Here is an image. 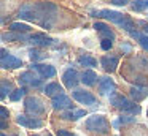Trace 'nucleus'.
I'll list each match as a JSON object with an SVG mask.
<instances>
[{
    "instance_id": "a878e982",
    "label": "nucleus",
    "mask_w": 148,
    "mask_h": 136,
    "mask_svg": "<svg viewBox=\"0 0 148 136\" xmlns=\"http://www.w3.org/2000/svg\"><path fill=\"white\" fill-rule=\"evenodd\" d=\"M131 8L134 9V11L140 13V11H143L145 8H148V2L147 0H134V2H131Z\"/></svg>"
},
{
    "instance_id": "c756f323",
    "label": "nucleus",
    "mask_w": 148,
    "mask_h": 136,
    "mask_svg": "<svg viewBox=\"0 0 148 136\" xmlns=\"http://www.w3.org/2000/svg\"><path fill=\"white\" fill-rule=\"evenodd\" d=\"M132 122H135V117H132V116H121L118 119V122H115V125H118V123H132Z\"/></svg>"
},
{
    "instance_id": "f8f14e48",
    "label": "nucleus",
    "mask_w": 148,
    "mask_h": 136,
    "mask_svg": "<svg viewBox=\"0 0 148 136\" xmlns=\"http://www.w3.org/2000/svg\"><path fill=\"white\" fill-rule=\"evenodd\" d=\"M32 68L40 73L42 78H54L56 68L53 65H45V63H32Z\"/></svg>"
},
{
    "instance_id": "4468645a",
    "label": "nucleus",
    "mask_w": 148,
    "mask_h": 136,
    "mask_svg": "<svg viewBox=\"0 0 148 136\" xmlns=\"http://www.w3.org/2000/svg\"><path fill=\"white\" fill-rule=\"evenodd\" d=\"M19 82L21 84H27V85H32V87H40L42 84V79L37 78L32 71H24L23 74L19 76Z\"/></svg>"
},
{
    "instance_id": "f704fd0d",
    "label": "nucleus",
    "mask_w": 148,
    "mask_h": 136,
    "mask_svg": "<svg viewBox=\"0 0 148 136\" xmlns=\"http://www.w3.org/2000/svg\"><path fill=\"white\" fill-rule=\"evenodd\" d=\"M121 49L124 51V52H129V51H131V46H129V44H124V46H121Z\"/></svg>"
},
{
    "instance_id": "6ab92c4d",
    "label": "nucleus",
    "mask_w": 148,
    "mask_h": 136,
    "mask_svg": "<svg viewBox=\"0 0 148 136\" xmlns=\"http://www.w3.org/2000/svg\"><path fill=\"white\" fill-rule=\"evenodd\" d=\"M84 116H86L84 109H69L65 112H62V119L64 120H78Z\"/></svg>"
},
{
    "instance_id": "f257e3e1",
    "label": "nucleus",
    "mask_w": 148,
    "mask_h": 136,
    "mask_svg": "<svg viewBox=\"0 0 148 136\" xmlns=\"http://www.w3.org/2000/svg\"><path fill=\"white\" fill-rule=\"evenodd\" d=\"M18 16L43 28H51L58 18V6L51 2H27L19 8Z\"/></svg>"
},
{
    "instance_id": "e433bc0d",
    "label": "nucleus",
    "mask_w": 148,
    "mask_h": 136,
    "mask_svg": "<svg viewBox=\"0 0 148 136\" xmlns=\"http://www.w3.org/2000/svg\"><path fill=\"white\" fill-rule=\"evenodd\" d=\"M2 136H7V135H3V133H2ZM13 136H16V135H13Z\"/></svg>"
},
{
    "instance_id": "423d86ee",
    "label": "nucleus",
    "mask_w": 148,
    "mask_h": 136,
    "mask_svg": "<svg viewBox=\"0 0 148 136\" xmlns=\"http://www.w3.org/2000/svg\"><path fill=\"white\" fill-rule=\"evenodd\" d=\"M72 97H73V100H77L81 104H88V106H96V104H99L97 103V98L91 92L83 90V89H75L72 92Z\"/></svg>"
},
{
    "instance_id": "ddd939ff",
    "label": "nucleus",
    "mask_w": 148,
    "mask_h": 136,
    "mask_svg": "<svg viewBox=\"0 0 148 136\" xmlns=\"http://www.w3.org/2000/svg\"><path fill=\"white\" fill-rule=\"evenodd\" d=\"M118 63H119V60H118V57H115V55H103L102 59H100L102 68L105 70V71H110V73H113L118 68Z\"/></svg>"
},
{
    "instance_id": "20e7f679",
    "label": "nucleus",
    "mask_w": 148,
    "mask_h": 136,
    "mask_svg": "<svg viewBox=\"0 0 148 136\" xmlns=\"http://www.w3.org/2000/svg\"><path fill=\"white\" fill-rule=\"evenodd\" d=\"M24 108H26V111L29 114H32L34 117L45 112V103H43L38 97H27L26 101H24Z\"/></svg>"
},
{
    "instance_id": "4be33fe9",
    "label": "nucleus",
    "mask_w": 148,
    "mask_h": 136,
    "mask_svg": "<svg viewBox=\"0 0 148 136\" xmlns=\"http://www.w3.org/2000/svg\"><path fill=\"white\" fill-rule=\"evenodd\" d=\"M78 63H80L81 66H88V68H94V66L97 65V60L94 59V57H91L89 54H84V55H81L80 59H78Z\"/></svg>"
},
{
    "instance_id": "c9c22d12",
    "label": "nucleus",
    "mask_w": 148,
    "mask_h": 136,
    "mask_svg": "<svg viewBox=\"0 0 148 136\" xmlns=\"http://www.w3.org/2000/svg\"><path fill=\"white\" fill-rule=\"evenodd\" d=\"M145 32H147V35H148V25H145Z\"/></svg>"
},
{
    "instance_id": "7c9ffc66",
    "label": "nucleus",
    "mask_w": 148,
    "mask_h": 136,
    "mask_svg": "<svg viewBox=\"0 0 148 136\" xmlns=\"http://www.w3.org/2000/svg\"><path fill=\"white\" fill-rule=\"evenodd\" d=\"M100 47H102L103 51H110L113 47V41L107 40V38H102V41H100Z\"/></svg>"
},
{
    "instance_id": "412c9836",
    "label": "nucleus",
    "mask_w": 148,
    "mask_h": 136,
    "mask_svg": "<svg viewBox=\"0 0 148 136\" xmlns=\"http://www.w3.org/2000/svg\"><path fill=\"white\" fill-rule=\"evenodd\" d=\"M2 40L3 41H26L29 38L24 33H18V32H8V33H2Z\"/></svg>"
},
{
    "instance_id": "72a5a7b5",
    "label": "nucleus",
    "mask_w": 148,
    "mask_h": 136,
    "mask_svg": "<svg viewBox=\"0 0 148 136\" xmlns=\"http://www.w3.org/2000/svg\"><path fill=\"white\" fill-rule=\"evenodd\" d=\"M110 2H112L113 5H118V6H124V5H127V0H110Z\"/></svg>"
},
{
    "instance_id": "6e6552de",
    "label": "nucleus",
    "mask_w": 148,
    "mask_h": 136,
    "mask_svg": "<svg viewBox=\"0 0 148 136\" xmlns=\"http://www.w3.org/2000/svg\"><path fill=\"white\" fill-rule=\"evenodd\" d=\"M62 81H64V85L67 89H75L77 84L81 81L80 76H78V71L75 68H67L62 74Z\"/></svg>"
},
{
    "instance_id": "473e14b6",
    "label": "nucleus",
    "mask_w": 148,
    "mask_h": 136,
    "mask_svg": "<svg viewBox=\"0 0 148 136\" xmlns=\"http://www.w3.org/2000/svg\"><path fill=\"white\" fill-rule=\"evenodd\" d=\"M56 136H77V135L69 131V130H58V131H56Z\"/></svg>"
},
{
    "instance_id": "393cba45",
    "label": "nucleus",
    "mask_w": 148,
    "mask_h": 136,
    "mask_svg": "<svg viewBox=\"0 0 148 136\" xmlns=\"http://www.w3.org/2000/svg\"><path fill=\"white\" fill-rule=\"evenodd\" d=\"M13 92H14V90H13V85H11L8 81H5V79H3V81H2V85H0V98L3 100V98L7 97L8 93L11 95Z\"/></svg>"
},
{
    "instance_id": "4c0bfd02",
    "label": "nucleus",
    "mask_w": 148,
    "mask_h": 136,
    "mask_svg": "<svg viewBox=\"0 0 148 136\" xmlns=\"http://www.w3.org/2000/svg\"><path fill=\"white\" fill-rule=\"evenodd\" d=\"M30 136H37V135H30Z\"/></svg>"
},
{
    "instance_id": "5701e85b",
    "label": "nucleus",
    "mask_w": 148,
    "mask_h": 136,
    "mask_svg": "<svg viewBox=\"0 0 148 136\" xmlns=\"http://www.w3.org/2000/svg\"><path fill=\"white\" fill-rule=\"evenodd\" d=\"M132 38H135V40L138 41V44H140L142 47H143L145 51L148 52V35H143V33H138V32H132Z\"/></svg>"
},
{
    "instance_id": "b1692460",
    "label": "nucleus",
    "mask_w": 148,
    "mask_h": 136,
    "mask_svg": "<svg viewBox=\"0 0 148 136\" xmlns=\"http://www.w3.org/2000/svg\"><path fill=\"white\" fill-rule=\"evenodd\" d=\"M10 28H11V32H18V33H27V32H30V27L27 24H23V22H11Z\"/></svg>"
},
{
    "instance_id": "2eb2a0df",
    "label": "nucleus",
    "mask_w": 148,
    "mask_h": 136,
    "mask_svg": "<svg viewBox=\"0 0 148 136\" xmlns=\"http://www.w3.org/2000/svg\"><path fill=\"white\" fill-rule=\"evenodd\" d=\"M53 108L54 109H70L72 108V100L67 97V95H58V97L53 98Z\"/></svg>"
},
{
    "instance_id": "9b49d317",
    "label": "nucleus",
    "mask_w": 148,
    "mask_h": 136,
    "mask_svg": "<svg viewBox=\"0 0 148 136\" xmlns=\"http://www.w3.org/2000/svg\"><path fill=\"white\" fill-rule=\"evenodd\" d=\"M116 90V84L112 78H102L99 82V93L100 95H112Z\"/></svg>"
},
{
    "instance_id": "f3484780",
    "label": "nucleus",
    "mask_w": 148,
    "mask_h": 136,
    "mask_svg": "<svg viewBox=\"0 0 148 136\" xmlns=\"http://www.w3.org/2000/svg\"><path fill=\"white\" fill-rule=\"evenodd\" d=\"M131 97L134 98V101H142L148 97V87L145 85H135L131 89Z\"/></svg>"
},
{
    "instance_id": "dca6fc26",
    "label": "nucleus",
    "mask_w": 148,
    "mask_h": 136,
    "mask_svg": "<svg viewBox=\"0 0 148 136\" xmlns=\"http://www.w3.org/2000/svg\"><path fill=\"white\" fill-rule=\"evenodd\" d=\"M92 27L96 28V30L99 32L100 35H102V38H107V40H112V41H115L116 35H115V32H113L112 28L108 27V25L102 24V22H96V24H94Z\"/></svg>"
},
{
    "instance_id": "58836bf2",
    "label": "nucleus",
    "mask_w": 148,
    "mask_h": 136,
    "mask_svg": "<svg viewBox=\"0 0 148 136\" xmlns=\"http://www.w3.org/2000/svg\"><path fill=\"white\" fill-rule=\"evenodd\" d=\"M147 2H148V0H147Z\"/></svg>"
},
{
    "instance_id": "bb28decb",
    "label": "nucleus",
    "mask_w": 148,
    "mask_h": 136,
    "mask_svg": "<svg viewBox=\"0 0 148 136\" xmlns=\"http://www.w3.org/2000/svg\"><path fill=\"white\" fill-rule=\"evenodd\" d=\"M119 27L124 28V30L129 32V33H132V32H134V28H135V24H134V21H132L129 16H126V19L121 22V24H119Z\"/></svg>"
},
{
    "instance_id": "f03ea898",
    "label": "nucleus",
    "mask_w": 148,
    "mask_h": 136,
    "mask_svg": "<svg viewBox=\"0 0 148 136\" xmlns=\"http://www.w3.org/2000/svg\"><path fill=\"white\" fill-rule=\"evenodd\" d=\"M86 128L92 133H100V135H105L110 131V123L100 114H92L91 117L86 119Z\"/></svg>"
},
{
    "instance_id": "a211bd4d",
    "label": "nucleus",
    "mask_w": 148,
    "mask_h": 136,
    "mask_svg": "<svg viewBox=\"0 0 148 136\" xmlns=\"http://www.w3.org/2000/svg\"><path fill=\"white\" fill-rule=\"evenodd\" d=\"M62 92H64V89H62V85L59 82H49L45 87V93L48 97H53V98L58 97V95H62Z\"/></svg>"
},
{
    "instance_id": "c85d7f7f",
    "label": "nucleus",
    "mask_w": 148,
    "mask_h": 136,
    "mask_svg": "<svg viewBox=\"0 0 148 136\" xmlns=\"http://www.w3.org/2000/svg\"><path fill=\"white\" fill-rule=\"evenodd\" d=\"M29 57L34 60V63H35L37 60H42L45 55H43V54L40 52V51H37V49H30V51H29Z\"/></svg>"
},
{
    "instance_id": "9d476101",
    "label": "nucleus",
    "mask_w": 148,
    "mask_h": 136,
    "mask_svg": "<svg viewBox=\"0 0 148 136\" xmlns=\"http://www.w3.org/2000/svg\"><path fill=\"white\" fill-rule=\"evenodd\" d=\"M29 41L34 46H40V47H46L53 44V38H49L46 33H34L29 37Z\"/></svg>"
},
{
    "instance_id": "cd10ccee",
    "label": "nucleus",
    "mask_w": 148,
    "mask_h": 136,
    "mask_svg": "<svg viewBox=\"0 0 148 136\" xmlns=\"http://www.w3.org/2000/svg\"><path fill=\"white\" fill-rule=\"evenodd\" d=\"M24 97H26V89L21 87V89H16V90L10 95V100L11 101H19L21 98H24Z\"/></svg>"
},
{
    "instance_id": "7ed1b4c3",
    "label": "nucleus",
    "mask_w": 148,
    "mask_h": 136,
    "mask_svg": "<svg viewBox=\"0 0 148 136\" xmlns=\"http://www.w3.org/2000/svg\"><path fill=\"white\" fill-rule=\"evenodd\" d=\"M110 103H112L115 108H118V109L129 111V112H132V114H138V112H140V106L135 104L134 101L127 100V98L123 97V95H113V97L110 98Z\"/></svg>"
},
{
    "instance_id": "2f4dec72",
    "label": "nucleus",
    "mask_w": 148,
    "mask_h": 136,
    "mask_svg": "<svg viewBox=\"0 0 148 136\" xmlns=\"http://www.w3.org/2000/svg\"><path fill=\"white\" fill-rule=\"evenodd\" d=\"M8 116H10V112H8L7 108L0 106V119H2V122H5V120L8 119Z\"/></svg>"
},
{
    "instance_id": "0eeeda50",
    "label": "nucleus",
    "mask_w": 148,
    "mask_h": 136,
    "mask_svg": "<svg viewBox=\"0 0 148 136\" xmlns=\"http://www.w3.org/2000/svg\"><path fill=\"white\" fill-rule=\"evenodd\" d=\"M16 123H19L21 127H26V128H42L43 127V122L38 117L24 116V114H19V116L16 117Z\"/></svg>"
},
{
    "instance_id": "1a4fd4ad",
    "label": "nucleus",
    "mask_w": 148,
    "mask_h": 136,
    "mask_svg": "<svg viewBox=\"0 0 148 136\" xmlns=\"http://www.w3.org/2000/svg\"><path fill=\"white\" fill-rule=\"evenodd\" d=\"M0 63H2V68H3V70H8V68L14 70V68L23 66V60L18 59V57H14V55H11V54L0 57Z\"/></svg>"
},
{
    "instance_id": "39448f33",
    "label": "nucleus",
    "mask_w": 148,
    "mask_h": 136,
    "mask_svg": "<svg viewBox=\"0 0 148 136\" xmlns=\"http://www.w3.org/2000/svg\"><path fill=\"white\" fill-rule=\"evenodd\" d=\"M91 14L94 18H102V19H107L110 22H115V24H121L123 21L126 19V14L119 11H113V9H100V11H91Z\"/></svg>"
},
{
    "instance_id": "aec40b11",
    "label": "nucleus",
    "mask_w": 148,
    "mask_h": 136,
    "mask_svg": "<svg viewBox=\"0 0 148 136\" xmlns=\"http://www.w3.org/2000/svg\"><path fill=\"white\" fill-rule=\"evenodd\" d=\"M96 79H97V74L92 70H84L83 74H81V82L84 85H94L96 84Z\"/></svg>"
}]
</instances>
